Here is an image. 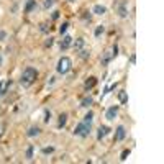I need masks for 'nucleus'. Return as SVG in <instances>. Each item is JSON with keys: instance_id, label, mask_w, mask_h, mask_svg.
Wrapping results in <instances>:
<instances>
[{"instance_id": "obj_29", "label": "nucleus", "mask_w": 164, "mask_h": 164, "mask_svg": "<svg viewBox=\"0 0 164 164\" xmlns=\"http://www.w3.org/2000/svg\"><path fill=\"white\" fill-rule=\"evenodd\" d=\"M51 45H53V38H49V40L46 41V45H45V46H51Z\"/></svg>"}, {"instance_id": "obj_23", "label": "nucleus", "mask_w": 164, "mask_h": 164, "mask_svg": "<svg viewBox=\"0 0 164 164\" xmlns=\"http://www.w3.org/2000/svg\"><path fill=\"white\" fill-rule=\"evenodd\" d=\"M54 151V148L53 146H49V148H43V154H51Z\"/></svg>"}, {"instance_id": "obj_9", "label": "nucleus", "mask_w": 164, "mask_h": 164, "mask_svg": "<svg viewBox=\"0 0 164 164\" xmlns=\"http://www.w3.org/2000/svg\"><path fill=\"white\" fill-rule=\"evenodd\" d=\"M92 12H94L95 15H105V13H107V8H105L103 5H98V3H97V5H94Z\"/></svg>"}, {"instance_id": "obj_5", "label": "nucleus", "mask_w": 164, "mask_h": 164, "mask_svg": "<svg viewBox=\"0 0 164 164\" xmlns=\"http://www.w3.org/2000/svg\"><path fill=\"white\" fill-rule=\"evenodd\" d=\"M117 115H118V107H117V105L110 107V108L105 112V118L108 120V122H112V120H115V118H117Z\"/></svg>"}, {"instance_id": "obj_26", "label": "nucleus", "mask_w": 164, "mask_h": 164, "mask_svg": "<svg viewBox=\"0 0 164 164\" xmlns=\"http://www.w3.org/2000/svg\"><path fill=\"white\" fill-rule=\"evenodd\" d=\"M45 117H46V118H45V122L48 123V122H49V118H51V112H48V110H46V112H45Z\"/></svg>"}, {"instance_id": "obj_6", "label": "nucleus", "mask_w": 164, "mask_h": 164, "mask_svg": "<svg viewBox=\"0 0 164 164\" xmlns=\"http://www.w3.org/2000/svg\"><path fill=\"white\" fill-rule=\"evenodd\" d=\"M110 131V128L108 126H105V125H100L98 126V133H97V140H102L103 136H107Z\"/></svg>"}, {"instance_id": "obj_1", "label": "nucleus", "mask_w": 164, "mask_h": 164, "mask_svg": "<svg viewBox=\"0 0 164 164\" xmlns=\"http://www.w3.org/2000/svg\"><path fill=\"white\" fill-rule=\"evenodd\" d=\"M38 77V71L34 67H26L23 71V74H21V79H20V84L25 85V87H28V85H31L34 81H36Z\"/></svg>"}, {"instance_id": "obj_8", "label": "nucleus", "mask_w": 164, "mask_h": 164, "mask_svg": "<svg viewBox=\"0 0 164 164\" xmlns=\"http://www.w3.org/2000/svg\"><path fill=\"white\" fill-rule=\"evenodd\" d=\"M71 45H72V38L66 34V36L62 38V41H61V45H59V46H61V49H67Z\"/></svg>"}, {"instance_id": "obj_19", "label": "nucleus", "mask_w": 164, "mask_h": 164, "mask_svg": "<svg viewBox=\"0 0 164 164\" xmlns=\"http://www.w3.org/2000/svg\"><path fill=\"white\" fill-rule=\"evenodd\" d=\"M92 118H94V112H89L87 115L84 117V122L85 123H92Z\"/></svg>"}, {"instance_id": "obj_11", "label": "nucleus", "mask_w": 164, "mask_h": 164, "mask_svg": "<svg viewBox=\"0 0 164 164\" xmlns=\"http://www.w3.org/2000/svg\"><path fill=\"white\" fill-rule=\"evenodd\" d=\"M40 128L38 126H31V128H28V131H26V136H30V138H33V136H38L40 135Z\"/></svg>"}, {"instance_id": "obj_16", "label": "nucleus", "mask_w": 164, "mask_h": 164, "mask_svg": "<svg viewBox=\"0 0 164 164\" xmlns=\"http://www.w3.org/2000/svg\"><path fill=\"white\" fill-rule=\"evenodd\" d=\"M66 122H67V115H66V113H61V115H59V120H58V126L62 128L64 125H66Z\"/></svg>"}, {"instance_id": "obj_3", "label": "nucleus", "mask_w": 164, "mask_h": 164, "mask_svg": "<svg viewBox=\"0 0 164 164\" xmlns=\"http://www.w3.org/2000/svg\"><path fill=\"white\" fill-rule=\"evenodd\" d=\"M89 133H90V123H85V122H81V123H77L76 128H74V135H77V136H89Z\"/></svg>"}, {"instance_id": "obj_28", "label": "nucleus", "mask_w": 164, "mask_h": 164, "mask_svg": "<svg viewBox=\"0 0 164 164\" xmlns=\"http://www.w3.org/2000/svg\"><path fill=\"white\" fill-rule=\"evenodd\" d=\"M5 38H7V33H5L3 30H0V41H3Z\"/></svg>"}, {"instance_id": "obj_2", "label": "nucleus", "mask_w": 164, "mask_h": 164, "mask_svg": "<svg viewBox=\"0 0 164 164\" xmlns=\"http://www.w3.org/2000/svg\"><path fill=\"white\" fill-rule=\"evenodd\" d=\"M72 69V59L67 58V56H62V58L58 61V66H56V71H58L59 74H67L69 71Z\"/></svg>"}, {"instance_id": "obj_14", "label": "nucleus", "mask_w": 164, "mask_h": 164, "mask_svg": "<svg viewBox=\"0 0 164 164\" xmlns=\"http://www.w3.org/2000/svg\"><path fill=\"white\" fill-rule=\"evenodd\" d=\"M8 85H10V81H2L0 82V97L7 92V87H8Z\"/></svg>"}, {"instance_id": "obj_7", "label": "nucleus", "mask_w": 164, "mask_h": 164, "mask_svg": "<svg viewBox=\"0 0 164 164\" xmlns=\"http://www.w3.org/2000/svg\"><path fill=\"white\" fill-rule=\"evenodd\" d=\"M125 136H126L125 126H122V125H120V126L117 128V135H115V138H117L118 141H122V140H125Z\"/></svg>"}, {"instance_id": "obj_10", "label": "nucleus", "mask_w": 164, "mask_h": 164, "mask_svg": "<svg viewBox=\"0 0 164 164\" xmlns=\"http://www.w3.org/2000/svg\"><path fill=\"white\" fill-rule=\"evenodd\" d=\"M84 45H85V40H84V38H77V40L72 43V46H74L76 51H81V49L84 48Z\"/></svg>"}, {"instance_id": "obj_31", "label": "nucleus", "mask_w": 164, "mask_h": 164, "mask_svg": "<svg viewBox=\"0 0 164 164\" xmlns=\"http://www.w3.org/2000/svg\"><path fill=\"white\" fill-rule=\"evenodd\" d=\"M69 2H71V3H72V2H76V0H69Z\"/></svg>"}, {"instance_id": "obj_20", "label": "nucleus", "mask_w": 164, "mask_h": 164, "mask_svg": "<svg viewBox=\"0 0 164 164\" xmlns=\"http://www.w3.org/2000/svg\"><path fill=\"white\" fill-rule=\"evenodd\" d=\"M33 151H34V148L33 146H28V149H26V159H33Z\"/></svg>"}, {"instance_id": "obj_27", "label": "nucleus", "mask_w": 164, "mask_h": 164, "mask_svg": "<svg viewBox=\"0 0 164 164\" xmlns=\"http://www.w3.org/2000/svg\"><path fill=\"white\" fill-rule=\"evenodd\" d=\"M40 30H41L43 33H46V31H48V25H46V23H41V28H40Z\"/></svg>"}, {"instance_id": "obj_17", "label": "nucleus", "mask_w": 164, "mask_h": 164, "mask_svg": "<svg viewBox=\"0 0 164 164\" xmlns=\"http://www.w3.org/2000/svg\"><path fill=\"white\" fill-rule=\"evenodd\" d=\"M92 97H85V98H82V102H81V107H84V108H87V107H90L92 105Z\"/></svg>"}, {"instance_id": "obj_4", "label": "nucleus", "mask_w": 164, "mask_h": 164, "mask_svg": "<svg viewBox=\"0 0 164 164\" xmlns=\"http://www.w3.org/2000/svg\"><path fill=\"white\" fill-rule=\"evenodd\" d=\"M117 13H118V17H122V18L128 17V8H126V2H125V0H122V2L117 5Z\"/></svg>"}, {"instance_id": "obj_13", "label": "nucleus", "mask_w": 164, "mask_h": 164, "mask_svg": "<svg viewBox=\"0 0 164 164\" xmlns=\"http://www.w3.org/2000/svg\"><path fill=\"white\" fill-rule=\"evenodd\" d=\"M118 100H120V103H126L128 102V94L125 90H120L118 92Z\"/></svg>"}, {"instance_id": "obj_30", "label": "nucleus", "mask_w": 164, "mask_h": 164, "mask_svg": "<svg viewBox=\"0 0 164 164\" xmlns=\"http://www.w3.org/2000/svg\"><path fill=\"white\" fill-rule=\"evenodd\" d=\"M3 64V58H2V54H0V66Z\"/></svg>"}, {"instance_id": "obj_24", "label": "nucleus", "mask_w": 164, "mask_h": 164, "mask_svg": "<svg viewBox=\"0 0 164 164\" xmlns=\"http://www.w3.org/2000/svg\"><path fill=\"white\" fill-rule=\"evenodd\" d=\"M81 56L85 59V58H89L90 56V51H87V49H81Z\"/></svg>"}, {"instance_id": "obj_12", "label": "nucleus", "mask_w": 164, "mask_h": 164, "mask_svg": "<svg viewBox=\"0 0 164 164\" xmlns=\"http://www.w3.org/2000/svg\"><path fill=\"white\" fill-rule=\"evenodd\" d=\"M34 8H36V0H28V3H26V7H25V12L30 13V12H33Z\"/></svg>"}, {"instance_id": "obj_25", "label": "nucleus", "mask_w": 164, "mask_h": 164, "mask_svg": "<svg viewBox=\"0 0 164 164\" xmlns=\"http://www.w3.org/2000/svg\"><path fill=\"white\" fill-rule=\"evenodd\" d=\"M53 3H54V0H45V8H49V7H53Z\"/></svg>"}, {"instance_id": "obj_21", "label": "nucleus", "mask_w": 164, "mask_h": 164, "mask_svg": "<svg viewBox=\"0 0 164 164\" xmlns=\"http://www.w3.org/2000/svg\"><path fill=\"white\" fill-rule=\"evenodd\" d=\"M67 28H69V23L66 21V23H62V25L59 26V33H61V34H64V33L67 31Z\"/></svg>"}, {"instance_id": "obj_18", "label": "nucleus", "mask_w": 164, "mask_h": 164, "mask_svg": "<svg viewBox=\"0 0 164 164\" xmlns=\"http://www.w3.org/2000/svg\"><path fill=\"white\" fill-rule=\"evenodd\" d=\"M103 31H105V26H103V25L97 26V28H95V33H94V34H95V38H100L102 34H103Z\"/></svg>"}, {"instance_id": "obj_22", "label": "nucleus", "mask_w": 164, "mask_h": 164, "mask_svg": "<svg viewBox=\"0 0 164 164\" xmlns=\"http://www.w3.org/2000/svg\"><path fill=\"white\" fill-rule=\"evenodd\" d=\"M128 156H130V149H123V153H122V158H120V159H122V161H125V159L128 158Z\"/></svg>"}, {"instance_id": "obj_15", "label": "nucleus", "mask_w": 164, "mask_h": 164, "mask_svg": "<svg viewBox=\"0 0 164 164\" xmlns=\"http://www.w3.org/2000/svg\"><path fill=\"white\" fill-rule=\"evenodd\" d=\"M95 84H97V79H95V77H90V79H89V81H85V84H84V87H85V89H87V90H89V89H92V87H94V85H95Z\"/></svg>"}]
</instances>
